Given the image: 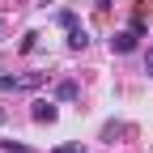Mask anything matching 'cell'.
<instances>
[{
	"instance_id": "1",
	"label": "cell",
	"mask_w": 153,
	"mask_h": 153,
	"mask_svg": "<svg viewBox=\"0 0 153 153\" xmlns=\"http://www.w3.org/2000/svg\"><path fill=\"white\" fill-rule=\"evenodd\" d=\"M47 81V72H26V76H0V89H4V94H17V89H38V85H43Z\"/></svg>"
},
{
	"instance_id": "2",
	"label": "cell",
	"mask_w": 153,
	"mask_h": 153,
	"mask_svg": "<svg viewBox=\"0 0 153 153\" xmlns=\"http://www.w3.org/2000/svg\"><path fill=\"white\" fill-rule=\"evenodd\" d=\"M30 119H34V123H55V119H60V106H55L51 98H34Z\"/></svg>"
},
{
	"instance_id": "3",
	"label": "cell",
	"mask_w": 153,
	"mask_h": 153,
	"mask_svg": "<svg viewBox=\"0 0 153 153\" xmlns=\"http://www.w3.org/2000/svg\"><path fill=\"white\" fill-rule=\"evenodd\" d=\"M111 51H115V55H128V51H136V34H132V30H119V34L111 38Z\"/></svg>"
},
{
	"instance_id": "4",
	"label": "cell",
	"mask_w": 153,
	"mask_h": 153,
	"mask_svg": "<svg viewBox=\"0 0 153 153\" xmlns=\"http://www.w3.org/2000/svg\"><path fill=\"white\" fill-rule=\"evenodd\" d=\"M76 94H81V89H76V81H60V85H55V102H72Z\"/></svg>"
},
{
	"instance_id": "5",
	"label": "cell",
	"mask_w": 153,
	"mask_h": 153,
	"mask_svg": "<svg viewBox=\"0 0 153 153\" xmlns=\"http://www.w3.org/2000/svg\"><path fill=\"white\" fill-rule=\"evenodd\" d=\"M68 47H72V51H85V47H89V34H85L81 26H76V30H68Z\"/></svg>"
},
{
	"instance_id": "6",
	"label": "cell",
	"mask_w": 153,
	"mask_h": 153,
	"mask_svg": "<svg viewBox=\"0 0 153 153\" xmlns=\"http://www.w3.org/2000/svg\"><path fill=\"white\" fill-rule=\"evenodd\" d=\"M55 22H60V26H64V30H76V13H72V9H64V13H60V17H55Z\"/></svg>"
},
{
	"instance_id": "7",
	"label": "cell",
	"mask_w": 153,
	"mask_h": 153,
	"mask_svg": "<svg viewBox=\"0 0 153 153\" xmlns=\"http://www.w3.org/2000/svg\"><path fill=\"white\" fill-rule=\"evenodd\" d=\"M38 38H43V34H38V30H30V34L22 38V51H34V47H38Z\"/></svg>"
},
{
	"instance_id": "8",
	"label": "cell",
	"mask_w": 153,
	"mask_h": 153,
	"mask_svg": "<svg viewBox=\"0 0 153 153\" xmlns=\"http://www.w3.org/2000/svg\"><path fill=\"white\" fill-rule=\"evenodd\" d=\"M0 149H4V153H30L22 140H0Z\"/></svg>"
},
{
	"instance_id": "9",
	"label": "cell",
	"mask_w": 153,
	"mask_h": 153,
	"mask_svg": "<svg viewBox=\"0 0 153 153\" xmlns=\"http://www.w3.org/2000/svg\"><path fill=\"white\" fill-rule=\"evenodd\" d=\"M55 153H85L81 145H76V140H68V145H60V149H55Z\"/></svg>"
},
{
	"instance_id": "10",
	"label": "cell",
	"mask_w": 153,
	"mask_h": 153,
	"mask_svg": "<svg viewBox=\"0 0 153 153\" xmlns=\"http://www.w3.org/2000/svg\"><path fill=\"white\" fill-rule=\"evenodd\" d=\"M145 72L153 76V43H149V51H145Z\"/></svg>"
},
{
	"instance_id": "11",
	"label": "cell",
	"mask_w": 153,
	"mask_h": 153,
	"mask_svg": "<svg viewBox=\"0 0 153 153\" xmlns=\"http://www.w3.org/2000/svg\"><path fill=\"white\" fill-rule=\"evenodd\" d=\"M111 4H115V0H94V9H98V13H106Z\"/></svg>"
},
{
	"instance_id": "12",
	"label": "cell",
	"mask_w": 153,
	"mask_h": 153,
	"mask_svg": "<svg viewBox=\"0 0 153 153\" xmlns=\"http://www.w3.org/2000/svg\"><path fill=\"white\" fill-rule=\"evenodd\" d=\"M38 4H43V9H47V4H51V0H38Z\"/></svg>"
}]
</instances>
